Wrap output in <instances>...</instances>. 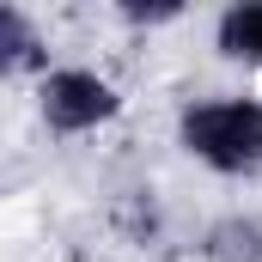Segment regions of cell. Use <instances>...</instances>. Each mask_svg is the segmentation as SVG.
<instances>
[{"label":"cell","instance_id":"1","mask_svg":"<svg viewBox=\"0 0 262 262\" xmlns=\"http://www.w3.org/2000/svg\"><path fill=\"white\" fill-rule=\"evenodd\" d=\"M183 146L207 159L213 171H256L262 165V104L226 98V104H195L183 116Z\"/></svg>","mask_w":262,"mask_h":262},{"label":"cell","instance_id":"2","mask_svg":"<svg viewBox=\"0 0 262 262\" xmlns=\"http://www.w3.org/2000/svg\"><path fill=\"white\" fill-rule=\"evenodd\" d=\"M43 116H49V128H61V134L98 128L104 116H116V92L98 73H55L43 85Z\"/></svg>","mask_w":262,"mask_h":262},{"label":"cell","instance_id":"4","mask_svg":"<svg viewBox=\"0 0 262 262\" xmlns=\"http://www.w3.org/2000/svg\"><path fill=\"white\" fill-rule=\"evenodd\" d=\"M37 61H43V43L25 25V12L0 6V73H18V67H37Z\"/></svg>","mask_w":262,"mask_h":262},{"label":"cell","instance_id":"3","mask_svg":"<svg viewBox=\"0 0 262 262\" xmlns=\"http://www.w3.org/2000/svg\"><path fill=\"white\" fill-rule=\"evenodd\" d=\"M220 49L238 55V61H256V67H262V0L232 6V12L220 18Z\"/></svg>","mask_w":262,"mask_h":262},{"label":"cell","instance_id":"5","mask_svg":"<svg viewBox=\"0 0 262 262\" xmlns=\"http://www.w3.org/2000/svg\"><path fill=\"white\" fill-rule=\"evenodd\" d=\"M207 256L213 262H262V232L244 220H226L207 232Z\"/></svg>","mask_w":262,"mask_h":262}]
</instances>
